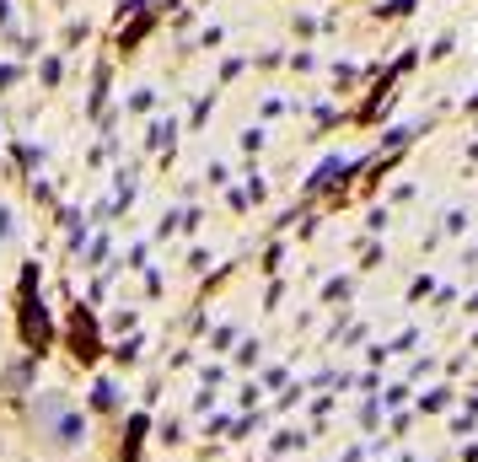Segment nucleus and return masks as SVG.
I'll use <instances>...</instances> for the list:
<instances>
[{"label": "nucleus", "mask_w": 478, "mask_h": 462, "mask_svg": "<svg viewBox=\"0 0 478 462\" xmlns=\"http://www.w3.org/2000/svg\"><path fill=\"white\" fill-rule=\"evenodd\" d=\"M140 436H145V414H135L124 431V462H140Z\"/></svg>", "instance_id": "obj_5"}, {"label": "nucleus", "mask_w": 478, "mask_h": 462, "mask_svg": "<svg viewBox=\"0 0 478 462\" xmlns=\"http://www.w3.org/2000/svg\"><path fill=\"white\" fill-rule=\"evenodd\" d=\"M32 414H38V425H43V436L54 441V447H81L86 441V414L81 409H70L59 393H43V398H32Z\"/></svg>", "instance_id": "obj_2"}, {"label": "nucleus", "mask_w": 478, "mask_h": 462, "mask_svg": "<svg viewBox=\"0 0 478 462\" xmlns=\"http://www.w3.org/2000/svg\"><path fill=\"white\" fill-rule=\"evenodd\" d=\"M86 404H91V414H118V404H124V398H118V382H113V377H97Z\"/></svg>", "instance_id": "obj_4"}, {"label": "nucleus", "mask_w": 478, "mask_h": 462, "mask_svg": "<svg viewBox=\"0 0 478 462\" xmlns=\"http://www.w3.org/2000/svg\"><path fill=\"white\" fill-rule=\"evenodd\" d=\"M16 339H22V350L32 361L48 355V344H54V323H48V307H43L38 264H22V275H16Z\"/></svg>", "instance_id": "obj_1"}, {"label": "nucleus", "mask_w": 478, "mask_h": 462, "mask_svg": "<svg viewBox=\"0 0 478 462\" xmlns=\"http://www.w3.org/2000/svg\"><path fill=\"white\" fill-rule=\"evenodd\" d=\"M70 350H75V361H97V355H102V339H97V323L86 318V307H81L75 323H70Z\"/></svg>", "instance_id": "obj_3"}, {"label": "nucleus", "mask_w": 478, "mask_h": 462, "mask_svg": "<svg viewBox=\"0 0 478 462\" xmlns=\"http://www.w3.org/2000/svg\"><path fill=\"white\" fill-rule=\"evenodd\" d=\"M0 237H11V215L5 210H0Z\"/></svg>", "instance_id": "obj_6"}]
</instances>
